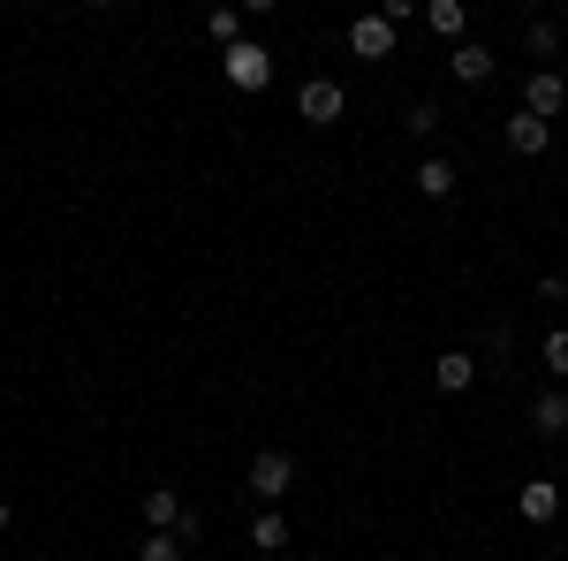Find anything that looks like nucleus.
Here are the masks:
<instances>
[{"label": "nucleus", "mask_w": 568, "mask_h": 561, "mask_svg": "<svg viewBox=\"0 0 568 561\" xmlns=\"http://www.w3.org/2000/svg\"><path fill=\"white\" fill-rule=\"evenodd\" d=\"M379 16H387L394 31H402V23H409V16H425V0H387V8H379Z\"/></svg>", "instance_id": "obj_20"}, {"label": "nucleus", "mask_w": 568, "mask_h": 561, "mask_svg": "<svg viewBox=\"0 0 568 561\" xmlns=\"http://www.w3.org/2000/svg\"><path fill=\"white\" fill-rule=\"evenodd\" d=\"M251 547H258V554H281V547H288V517L258 501V517H251Z\"/></svg>", "instance_id": "obj_13"}, {"label": "nucleus", "mask_w": 568, "mask_h": 561, "mask_svg": "<svg viewBox=\"0 0 568 561\" xmlns=\"http://www.w3.org/2000/svg\"><path fill=\"white\" fill-rule=\"evenodd\" d=\"M524 107L538 114V122H561V114H568V77H561V69H530Z\"/></svg>", "instance_id": "obj_4"}, {"label": "nucleus", "mask_w": 568, "mask_h": 561, "mask_svg": "<svg viewBox=\"0 0 568 561\" xmlns=\"http://www.w3.org/2000/svg\"><path fill=\"white\" fill-rule=\"evenodd\" d=\"M516 509H524V523H554L561 517V485L554 478H530L524 493H516Z\"/></svg>", "instance_id": "obj_11"}, {"label": "nucleus", "mask_w": 568, "mask_h": 561, "mask_svg": "<svg viewBox=\"0 0 568 561\" xmlns=\"http://www.w3.org/2000/svg\"><path fill=\"white\" fill-rule=\"evenodd\" d=\"M182 523V493L175 485H152V493H144V531H175Z\"/></svg>", "instance_id": "obj_12"}, {"label": "nucleus", "mask_w": 568, "mask_h": 561, "mask_svg": "<svg viewBox=\"0 0 568 561\" xmlns=\"http://www.w3.org/2000/svg\"><path fill=\"white\" fill-rule=\"evenodd\" d=\"M197 8H205V16H213V8H227V0H197Z\"/></svg>", "instance_id": "obj_22"}, {"label": "nucleus", "mask_w": 568, "mask_h": 561, "mask_svg": "<svg viewBox=\"0 0 568 561\" xmlns=\"http://www.w3.org/2000/svg\"><path fill=\"white\" fill-rule=\"evenodd\" d=\"M220 77H227L235 91H265V84H273V53H265L258 39L220 46Z\"/></svg>", "instance_id": "obj_1"}, {"label": "nucleus", "mask_w": 568, "mask_h": 561, "mask_svg": "<svg viewBox=\"0 0 568 561\" xmlns=\"http://www.w3.org/2000/svg\"><path fill=\"white\" fill-rule=\"evenodd\" d=\"M530 432H538V440H561L568 432V388L530 394Z\"/></svg>", "instance_id": "obj_9"}, {"label": "nucleus", "mask_w": 568, "mask_h": 561, "mask_svg": "<svg viewBox=\"0 0 568 561\" xmlns=\"http://www.w3.org/2000/svg\"><path fill=\"white\" fill-rule=\"evenodd\" d=\"M136 561H182V539L175 531H144L136 539Z\"/></svg>", "instance_id": "obj_16"}, {"label": "nucleus", "mask_w": 568, "mask_h": 561, "mask_svg": "<svg viewBox=\"0 0 568 561\" xmlns=\"http://www.w3.org/2000/svg\"><path fill=\"white\" fill-rule=\"evenodd\" d=\"M561 23H568V0H561Z\"/></svg>", "instance_id": "obj_25"}, {"label": "nucleus", "mask_w": 568, "mask_h": 561, "mask_svg": "<svg viewBox=\"0 0 568 561\" xmlns=\"http://www.w3.org/2000/svg\"><path fill=\"white\" fill-rule=\"evenodd\" d=\"M235 8H243V16H273L281 0H235Z\"/></svg>", "instance_id": "obj_21"}, {"label": "nucleus", "mask_w": 568, "mask_h": 561, "mask_svg": "<svg viewBox=\"0 0 568 561\" xmlns=\"http://www.w3.org/2000/svg\"><path fill=\"white\" fill-rule=\"evenodd\" d=\"M205 31H213V46H235V39H243V8H213Z\"/></svg>", "instance_id": "obj_17"}, {"label": "nucleus", "mask_w": 568, "mask_h": 561, "mask_svg": "<svg viewBox=\"0 0 568 561\" xmlns=\"http://www.w3.org/2000/svg\"><path fill=\"white\" fill-rule=\"evenodd\" d=\"M546 137H554V122H538L530 107H516V114H508V152L538 160V152H546Z\"/></svg>", "instance_id": "obj_10"}, {"label": "nucleus", "mask_w": 568, "mask_h": 561, "mask_svg": "<svg viewBox=\"0 0 568 561\" xmlns=\"http://www.w3.org/2000/svg\"><path fill=\"white\" fill-rule=\"evenodd\" d=\"M561 46H568V23H561V16H538V23L524 31V53L538 61V69H554V61H561Z\"/></svg>", "instance_id": "obj_8"}, {"label": "nucleus", "mask_w": 568, "mask_h": 561, "mask_svg": "<svg viewBox=\"0 0 568 561\" xmlns=\"http://www.w3.org/2000/svg\"><path fill=\"white\" fill-rule=\"evenodd\" d=\"M409 130H417V137L439 130V99H417V107H409Z\"/></svg>", "instance_id": "obj_19"}, {"label": "nucleus", "mask_w": 568, "mask_h": 561, "mask_svg": "<svg viewBox=\"0 0 568 561\" xmlns=\"http://www.w3.org/2000/svg\"><path fill=\"white\" fill-rule=\"evenodd\" d=\"M349 53H356V61H387V53H394V23L379 16V8L349 23Z\"/></svg>", "instance_id": "obj_5"}, {"label": "nucleus", "mask_w": 568, "mask_h": 561, "mask_svg": "<svg viewBox=\"0 0 568 561\" xmlns=\"http://www.w3.org/2000/svg\"><path fill=\"white\" fill-rule=\"evenodd\" d=\"M296 114H304L311 130H334V122L349 114V91L334 84V77H311V84L296 91Z\"/></svg>", "instance_id": "obj_2"}, {"label": "nucleus", "mask_w": 568, "mask_h": 561, "mask_svg": "<svg viewBox=\"0 0 568 561\" xmlns=\"http://www.w3.org/2000/svg\"><path fill=\"white\" fill-rule=\"evenodd\" d=\"M538 357H546V372H554V380H568V327H554V334L538 342Z\"/></svg>", "instance_id": "obj_18"}, {"label": "nucleus", "mask_w": 568, "mask_h": 561, "mask_svg": "<svg viewBox=\"0 0 568 561\" xmlns=\"http://www.w3.org/2000/svg\"><path fill=\"white\" fill-rule=\"evenodd\" d=\"M433 388L439 394H470V388H478V357H470V349H439Z\"/></svg>", "instance_id": "obj_6"}, {"label": "nucleus", "mask_w": 568, "mask_h": 561, "mask_svg": "<svg viewBox=\"0 0 568 561\" xmlns=\"http://www.w3.org/2000/svg\"><path fill=\"white\" fill-rule=\"evenodd\" d=\"M417 190L425 198H447L455 190V160H417Z\"/></svg>", "instance_id": "obj_15"}, {"label": "nucleus", "mask_w": 568, "mask_h": 561, "mask_svg": "<svg viewBox=\"0 0 568 561\" xmlns=\"http://www.w3.org/2000/svg\"><path fill=\"white\" fill-rule=\"evenodd\" d=\"M524 8H546V0H524Z\"/></svg>", "instance_id": "obj_24"}, {"label": "nucleus", "mask_w": 568, "mask_h": 561, "mask_svg": "<svg viewBox=\"0 0 568 561\" xmlns=\"http://www.w3.org/2000/svg\"><path fill=\"white\" fill-rule=\"evenodd\" d=\"M288 485H296V455H281V448H265V455H251V493H258L265 509H273V501H281Z\"/></svg>", "instance_id": "obj_3"}, {"label": "nucleus", "mask_w": 568, "mask_h": 561, "mask_svg": "<svg viewBox=\"0 0 568 561\" xmlns=\"http://www.w3.org/2000/svg\"><path fill=\"white\" fill-rule=\"evenodd\" d=\"M84 8H122V0H84Z\"/></svg>", "instance_id": "obj_23"}, {"label": "nucleus", "mask_w": 568, "mask_h": 561, "mask_svg": "<svg viewBox=\"0 0 568 561\" xmlns=\"http://www.w3.org/2000/svg\"><path fill=\"white\" fill-rule=\"evenodd\" d=\"M425 23H433L439 39H463V31H470V8H463V0H425Z\"/></svg>", "instance_id": "obj_14"}, {"label": "nucleus", "mask_w": 568, "mask_h": 561, "mask_svg": "<svg viewBox=\"0 0 568 561\" xmlns=\"http://www.w3.org/2000/svg\"><path fill=\"white\" fill-rule=\"evenodd\" d=\"M447 69H455V84H493V46L455 39L447 46Z\"/></svg>", "instance_id": "obj_7"}]
</instances>
